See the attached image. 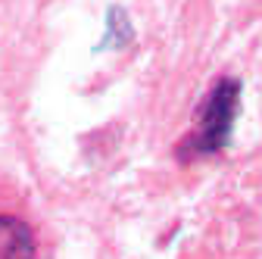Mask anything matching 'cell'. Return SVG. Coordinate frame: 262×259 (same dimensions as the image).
<instances>
[{
	"mask_svg": "<svg viewBox=\"0 0 262 259\" xmlns=\"http://www.w3.org/2000/svg\"><path fill=\"white\" fill-rule=\"evenodd\" d=\"M237 103H241V81L234 78H222L212 94L206 97V103L200 106L196 116V128L187 138V147L193 153H215L228 144L231 125L237 116Z\"/></svg>",
	"mask_w": 262,
	"mask_h": 259,
	"instance_id": "obj_1",
	"label": "cell"
},
{
	"mask_svg": "<svg viewBox=\"0 0 262 259\" xmlns=\"http://www.w3.org/2000/svg\"><path fill=\"white\" fill-rule=\"evenodd\" d=\"M0 259H35V234L16 215H0Z\"/></svg>",
	"mask_w": 262,
	"mask_h": 259,
	"instance_id": "obj_2",
	"label": "cell"
}]
</instances>
